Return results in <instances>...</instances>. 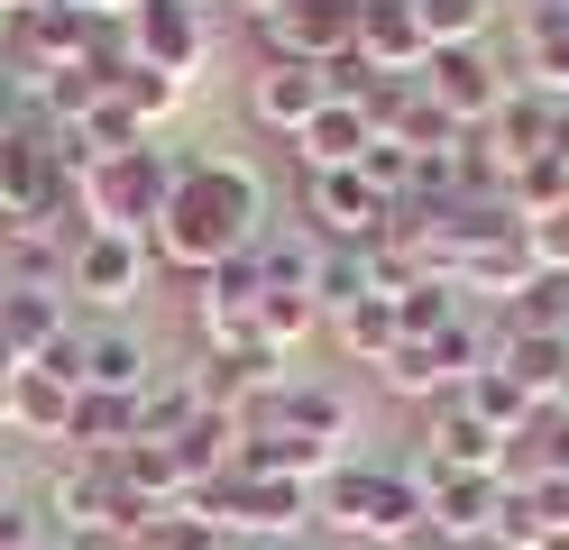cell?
I'll list each match as a JSON object with an SVG mask.
<instances>
[{
	"mask_svg": "<svg viewBox=\"0 0 569 550\" xmlns=\"http://www.w3.org/2000/svg\"><path fill=\"white\" fill-rule=\"evenodd\" d=\"M10 10H38V0H0V19H10Z\"/></svg>",
	"mask_w": 569,
	"mask_h": 550,
	"instance_id": "603a6c76",
	"label": "cell"
},
{
	"mask_svg": "<svg viewBox=\"0 0 569 550\" xmlns=\"http://www.w3.org/2000/svg\"><path fill=\"white\" fill-rule=\"evenodd\" d=\"M359 56L368 73H386V83H413L422 64H432V37H422V10L413 0H359Z\"/></svg>",
	"mask_w": 569,
	"mask_h": 550,
	"instance_id": "9c48e42d",
	"label": "cell"
},
{
	"mask_svg": "<svg viewBox=\"0 0 569 550\" xmlns=\"http://www.w3.org/2000/svg\"><path fill=\"white\" fill-rule=\"evenodd\" d=\"M523 92L569 101V10L560 0H532L523 10Z\"/></svg>",
	"mask_w": 569,
	"mask_h": 550,
	"instance_id": "2e32d148",
	"label": "cell"
},
{
	"mask_svg": "<svg viewBox=\"0 0 569 550\" xmlns=\"http://www.w3.org/2000/svg\"><path fill=\"white\" fill-rule=\"evenodd\" d=\"M74 10H83V19H101V28H120V19L138 10V0H74Z\"/></svg>",
	"mask_w": 569,
	"mask_h": 550,
	"instance_id": "44dd1931",
	"label": "cell"
},
{
	"mask_svg": "<svg viewBox=\"0 0 569 550\" xmlns=\"http://www.w3.org/2000/svg\"><path fill=\"white\" fill-rule=\"evenodd\" d=\"M368 147H377V120H368L359 101H322V110H312V120L295 129V157H303V174H340V166H359Z\"/></svg>",
	"mask_w": 569,
	"mask_h": 550,
	"instance_id": "8fae6325",
	"label": "cell"
},
{
	"mask_svg": "<svg viewBox=\"0 0 569 550\" xmlns=\"http://www.w3.org/2000/svg\"><path fill=\"white\" fill-rule=\"evenodd\" d=\"M542 550H569V532H551V541H542Z\"/></svg>",
	"mask_w": 569,
	"mask_h": 550,
	"instance_id": "484cf974",
	"label": "cell"
},
{
	"mask_svg": "<svg viewBox=\"0 0 569 550\" xmlns=\"http://www.w3.org/2000/svg\"><path fill=\"white\" fill-rule=\"evenodd\" d=\"M74 330V303L64 293H38V284H0V349H10L19 367L38 358L47 340H64Z\"/></svg>",
	"mask_w": 569,
	"mask_h": 550,
	"instance_id": "5bb4252c",
	"label": "cell"
},
{
	"mask_svg": "<svg viewBox=\"0 0 569 550\" xmlns=\"http://www.w3.org/2000/svg\"><path fill=\"white\" fill-rule=\"evenodd\" d=\"M377 386H386V394H459V386H450V367H441V349H432V340H405L396 358H386V367H377Z\"/></svg>",
	"mask_w": 569,
	"mask_h": 550,
	"instance_id": "d6986e66",
	"label": "cell"
},
{
	"mask_svg": "<svg viewBox=\"0 0 569 550\" xmlns=\"http://www.w3.org/2000/svg\"><path fill=\"white\" fill-rule=\"evenodd\" d=\"M148 276H157V248H148V239L83 230V239H74V267H64V303L83 293L92 312H129L138 293H148Z\"/></svg>",
	"mask_w": 569,
	"mask_h": 550,
	"instance_id": "277c9868",
	"label": "cell"
},
{
	"mask_svg": "<svg viewBox=\"0 0 569 550\" xmlns=\"http://www.w3.org/2000/svg\"><path fill=\"white\" fill-rule=\"evenodd\" d=\"M174 174H184V157L174 147H120V157H101L74 174V193H83V230H120V239H148L157 220H166V193H174Z\"/></svg>",
	"mask_w": 569,
	"mask_h": 550,
	"instance_id": "3957f363",
	"label": "cell"
},
{
	"mask_svg": "<svg viewBox=\"0 0 569 550\" xmlns=\"http://www.w3.org/2000/svg\"><path fill=\"white\" fill-rule=\"evenodd\" d=\"M10 440H19V431H10V422H0V459H10Z\"/></svg>",
	"mask_w": 569,
	"mask_h": 550,
	"instance_id": "cb8c5ba5",
	"label": "cell"
},
{
	"mask_svg": "<svg viewBox=\"0 0 569 550\" xmlns=\"http://www.w3.org/2000/svg\"><path fill=\"white\" fill-rule=\"evenodd\" d=\"M422 496H432L441 541H487L496 513H506V477H422Z\"/></svg>",
	"mask_w": 569,
	"mask_h": 550,
	"instance_id": "7c38bea8",
	"label": "cell"
},
{
	"mask_svg": "<svg viewBox=\"0 0 569 550\" xmlns=\"http://www.w3.org/2000/svg\"><path fill=\"white\" fill-rule=\"evenodd\" d=\"M258 239H267V183H258V166L221 157V147L184 157V174L166 193V220L148 230L157 267H174V276H211L230 257H248Z\"/></svg>",
	"mask_w": 569,
	"mask_h": 550,
	"instance_id": "6da1fadb",
	"label": "cell"
},
{
	"mask_svg": "<svg viewBox=\"0 0 569 550\" xmlns=\"http://www.w3.org/2000/svg\"><path fill=\"white\" fill-rule=\"evenodd\" d=\"M0 239H10V220H0Z\"/></svg>",
	"mask_w": 569,
	"mask_h": 550,
	"instance_id": "4316f807",
	"label": "cell"
},
{
	"mask_svg": "<svg viewBox=\"0 0 569 550\" xmlns=\"http://www.w3.org/2000/svg\"><path fill=\"white\" fill-rule=\"evenodd\" d=\"M312 321H322V312H312V293H258V349H295V340H312Z\"/></svg>",
	"mask_w": 569,
	"mask_h": 550,
	"instance_id": "ffe728a7",
	"label": "cell"
},
{
	"mask_svg": "<svg viewBox=\"0 0 569 550\" xmlns=\"http://www.w3.org/2000/svg\"><path fill=\"white\" fill-rule=\"evenodd\" d=\"M331 330H340V349H349V358H368V367H386V358L405 349V321H396V293H368V303H359V312H340Z\"/></svg>",
	"mask_w": 569,
	"mask_h": 550,
	"instance_id": "e0dca14e",
	"label": "cell"
},
{
	"mask_svg": "<svg viewBox=\"0 0 569 550\" xmlns=\"http://www.w3.org/2000/svg\"><path fill=\"white\" fill-rule=\"evenodd\" d=\"M303 220H312V248H377L386 239V193L359 166L303 174Z\"/></svg>",
	"mask_w": 569,
	"mask_h": 550,
	"instance_id": "8992f818",
	"label": "cell"
},
{
	"mask_svg": "<svg viewBox=\"0 0 569 550\" xmlns=\"http://www.w3.org/2000/svg\"><path fill=\"white\" fill-rule=\"evenodd\" d=\"M551 403H560V413H569V377H560V394H551Z\"/></svg>",
	"mask_w": 569,
	"mask_h": 550,
	"instance_id": "d4e9b609",
	"label": "cell"
},
{
	"mask_svg": "<svg viewBox=\"0 0 569 550\" xmlns=\"http://www.w3.org/2000/svg\"><path fill=\"white\" fill-rule=\"evenodd\" d=\"M413 10L432 47H487V28H496V0H413Z\"/></svg>",
	"mask_w": 569,
	"mask_h": 550,
	"instance_id": "ac0fdd59",
	"label": "cell"
},
{
	"mask_svg": "<svg viewBox=\"0 0 569 550\" xmlns=\"http://www.w3.org/2000/svg\"><path fill=\"white\" fill-rule=\"evenodd\" d=\"M312 504H322L331 532H359V541H422V532H432V496H422V477L368 468V459H340Z\"/></svg>",
	"mask_w": 569,
	"mask_h": 550,
	"instance_id": "7a4b0ae2",
	"label": "cell"
},
{
	"mask_svg": "<svg viewBox=\"0 0 569 550\" xmlns=\"http://www.w3.org/2000/svg\"><path fill=\"white\" fill-rule=\"evenodd\" d=\"M10 504H19V468L0 459V513H10Z\"/></svg>",
	"mask_w": 569,
	"mask_h": 550,
	"instance_id": "7402d4cb",
	"label": "cell"
},
{
	"mask_svg": "<svg viewBox=\"0 0 569 550\" xmlns=\"http://www.w3.org/2000/svg\"><path fill=\"white\" fill-rule=\"evenodd\" d=\"M0 422L28 431V440H64V422H74V386L47 377V367H19V377L0 386Z\"/></svg>",
	"mask_w": 569,
	"mask_h": 550,
	"instance_id": "9a60e30c",
	"label": "cell"
},
{
	"mask_svg": "<svg viewBox=\"0 0 569 550\" xmlns=\"http://www.w3.org/2000/svg\"><path fill=\"white\" fill-rule=\"evenodd\" d=\"M413 83H422V101H441L459 129H487L496 110H506V92H515L487 47H432V64H422Z\"/></svg>",
	"mask_w": 569,
	"mask_h": 550,
	"instance_id": "52a82bcc",
	"label": "cell"
},
{
	"mask_svg": "<svg viewBox=\"0 0 569 550\" xmlns=\"http://www.w3.org/2000/svg\"><path fill=\"white\" fill-rule=\"evenodd\" d=\"M331 101V64H295V56H267L258 73H248V120L276 129V138H295L312 110Z\"/></svg>",
	"mask_w": 569,
	"mask_h": 550,
	"instance_id": "30bf717a",
	"label": "cell"
},
{
	"mask_svg": "<svg viewBox=\"0 0 569 550\" xmlns=\"http://www.w3.org/2000/svg\"><path fill=\"white\" fill-rule=\"evenodd\" d=\"M267 56H295V64H340L359 47V0H276V19L258 28Z\"/></svg>",
	"mask_w": 569,
	"mask_h": 550,
	"instance_id": "ba28073f",
	"label": "cell"
},
{
	"mask_svg": "<svg viewBox=\"0 0 569 550\" xmlns=\"http://www.w3.org/2000/svg\"><path fill=\"white\" fill-rule=\"evenodd\" d=\"M157 349L138 330H83V394H148Z\"/></svg>",
	"mask_w": 569,
	"mask_h": 550,
	"instance_id": "4fadbf2b",
	"label": "cell"
},
{
	"mask_svg": "<svg viewBox=\"0 0 569 550\" xmlns=\"http://www.w3.org/2000/svg\"><path fill=\"white\" fill-rule=\"evenodd\" d=\"M120 28H129V64H148V73H166V83L193 92V73L211 56V28H202L193 0H138Z\"/></svg>",
	"mask_w": 569,
	"mask_h": 550,
	"instance_id": "5b68a950",
	"label": "cell"
},
{
	"mask_svg": "<svg viewBox=\"0 0 569 550\" xmlns=\"http://www.w3.org/2000/svg\"><path fill=\"white\" fill-rule=\"evenodd\" d=\"M221 550H239V541H221Z\"/></svg>",
	"mask_w": 569,
	"mask_h": 550,
	"instance_id": "f1b7e54d",
	"label": "cell"
},
{
	"mask_svg": "<svg viewBox=\"0 0 569 550\" xmlns=\"http://www.w3.org/2000/svg\"><path fill=\"white\" fill-rule=\"evenodd\" d=\"M193 10H211V0H193Z\"/></svg>",
	"mask_w": 569,
	"mask_h": 550,
	"instance_id": "83f0119b",
	"label": "cell"
}]
</instances>
